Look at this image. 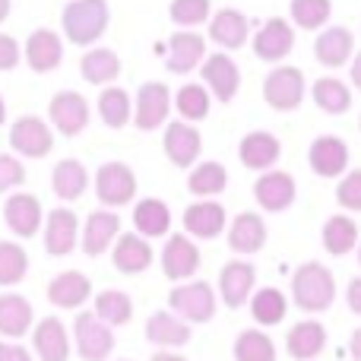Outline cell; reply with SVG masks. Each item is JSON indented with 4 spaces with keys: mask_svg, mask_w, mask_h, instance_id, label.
Wrapping results in <instances>:
<instances>
[{
    "mask_svg": "<svg viewBox=\"0 0 361 361\" xmlns=\"http://www.w3.org/2000/svg\"><path fill=\"white\" fill-rule=\"evenodd\" d=\"M292 301L305 314L330 311L333 301H336V279H333V273L317 260L301 263L292 276Z\"/></svg>",
    "mask_w": 361,
    "mask_h": 361,
    "instance_id": "obj_1",
    "label": "cell"
},
{
    "mask_svg": "<svg viewBox=\"0 0 361 361\" xmlns=\"http://www.w3.org/2000/svg\"><path fill=\"white\" fill-rule=\"evenodd\" d=\"M108 23H111L108 0H70L61 13L63 35H67V42L76 44V48L95 44L108 32Z\"/></svg>",
    "mask_w": 361,
    "mask_h": 361,
    "instance_id": "obj_2",
    "label": "cell"
},
{
    "mask_svg": "<svg viewBox=\"0 0 361 361\" xmlns=\"http://www.w3.org/2000/svg\"><path fill=\"white\" fill-rule=\"evenodd\" d=\"M169 305L171 314H178L184 324H209L216 317V292L203 279L178 282L169 295Z\"/></svg>",
    "mask_w": 361,
    "mask_h": 361,
    "instance_id": "obj_3",
    "label": "cell"
},
{
    "mask_svg": "<svg viewBox=\"0 0 361 361\" xmlns=\"http://www.w3.org/2000/svg\"><path fill=\"white\" fill-rule=\"evenodd\" d=\"M95 197L108 209H121L137 197V175L127 162H105L95 171Z\"/></svg>",
    "mask_w": 361,
    "mask_h": 361,
    "instance_id": "obj_4",
    "label": "cell"
},
{
    "mask_svg": "<svg viewBox=\"0 0 361 361\" xmlns=\"http://www.w3.org/2000/svg\"><path fill=\"white\" fill-rule=\"evenodd\" d=\"M305 73L298 67H288V63H279L273 73L263 80V99L273 111H295V108L305 102Z\"/></svg>",
    "mask_w": 361,
    "mask_h": 361,
    "instance_id": "obj_5",
    "label": "cell"
},
{
    "mask_svg": "<svg viewBox=\"0 0 361 361\" xmlns=\"http://www.w3.org/2000/svg\"><path fill=\"white\" fill-rule=\"evenodd\" d=\"M73 343L82 361H105L114 352V333L92 311H80L73 320Z\"/></svg>",
    "mask_w": 361,
    "mask_h": 361,
    "instance_id": "obj_6",
    "label": "cell"
},
{
    "mask_svg": "<svg viewBox=\"0 0 361 361\" xmlns=\"http://www.w3.org/2000/svg\"><path fill=\"white\" fill-rule=\"evenodd\" d=\"M10 149L23 159H44L54 149V130L38 114H23L10 124Z\"/></svg>",
    "mask_w": 361,
    "mask_h": 361,
    "instance_id": "obj_7",
    "label": "cell"
},
{
    "mask_svg": "<svg viewBox=\"0 0 361 361\" xmlns=\"http://www.w3.org/2000/svg\"><path fill=\"white\" fill-rule=\"evenodd\" d=\"M4 222L6 228L13 231L16 238H35L42 231V222H44V209H42V200L35 193H25V190H16L4 200Z\"/></svg>",
    "mask_w": 361,
    "mask_h": 361,
    "instance_id": "obj_8",
    "label": "cell"
},
{
    "mask_svg": "<svg viewBox=\"0 0 361 361\" xmlns=\"http://www.w3.org/2000/svg\"><path fill=\"white\" fill-rule=\"evenodd\" d=\"M169 111H171V92L165 82H143L133 99V124L137 130H159V127L169 121Z\"/></svg>",
    "mask_w": 361,
    "mask_h": 361,
    "instance_id": "obj_9",
    "label": "cell"
},
{
    "mask_svg": "<svg viewBox=\"0 0 361 361\" xmlns=\"http://www.w3.org/2000/svg\"><path fill=\"white\" fill-rule=\"evenodd\" d=\"M200 76H203V86L209 95H216L219 102H231L241 89V70L231 61V54L216 51V54L203 57L200 63Z\"/></svg>",
    "mask_w": 361,
    "mask_h": 361,
    "instance_id": "obj_10",
    "label": "cell"
},
{
    "mask_svg": "<svg viewBox=\"0 0 361 361\" xmlns=\"http://www.w3.org/2000/svg\"><path fill=\"white\" fill-rule=\"evenodd\" d=\"M44 228V250L51 257H67L76 250L80 244V216H76L70 206H57L44 216L42 222Z\"/></svg>",
    "mask_w": 361,
    "mask_h": 361,
    "instance_id": "obj_11",
    "label": "cell"
},
{
    "mask_svg": "<svg viewBox=\"0 0 361 361\" xmlns=\"http://www.w3.org/2000/svg\"><path fill=\"white\" fill-rule=\"evenodd\" d=\"M48 118L61 137H80L89 127V102L73 89H63V92H57L51 99Z\"/></svg>",
    "mask_w": 361,
    "mask_h": 361,
    "instance_id": "obj_12",
    "label": "cell"
},
{
    "mask_svg": "<svg viewBox=\"0 0 361 361\" xmlns=\"http://www.w3.org/2000/svg\"><path fill=\"white\" fill-rule=\"evenodd\" d=\"M121 235V219L111 209H95L80 225V247L86 257H102Z\"/></svg>",
    "mask_w": 361,
    "mask_h": 361,
    "instance_id": "obj_13",
    "label": "cell"
},
{
    "mask_svg": "<svg viewBox=\"0 0 361 361\" xmlns=\"http://www.w3.org/2000/svg\"><path fill=\"white\" fill-rule=\"evenodd\" d=\"M295 48V29L288 19L273 16L260 32L254 35V54L267 63H276L279 67Z\"/></svg>",
    "mask_w": 361,
    "mask_h": 361,
    "instance_id": "obj_14",
    "label": "cell"
},
{
    "mask_svg": "<svg viewBox=\"0 0 361 361\" xmlns=\"http://www.w3.org/2000/svg\"><path fill=\"white\" fill-rule=\"evenodd\" d=\"M32 352L38 361H67L70 358V333L61 317H42L32 324Z\"/></svg>",
    "mask_w": 361,
    "mask_h": 361,
    "instance_id": "obj_15",
    "label": "cell"
},
{
    "mask_svg": "<svg viewBox=\"0 0 361 361\" xmlns=\"http://www.w3.org/2000/svg\"><path fill=\"white\" fill-rule=\"evenodd\" d=\"M254 286H257V269L247 260H228L222 267V273H219V295H222L225 307H231V311H238L254 295Z\"/></svg>",
    "mask_w": 361,
    "mask_h": 361,
    "instance_id": "obj_16",
    "label": "cell"
},
{
    "mask_svg": "<svg viewBox=\"0 0 361 361\" xmlns=\"http://www.w3.org/2000/svg\"><path fill=\"white\" fill-rule=\"evenodd\" d=\"M25 63H29L32 73H51V70L61 67L63 61V38L54 29H35L25 38Z\"/></svg>",
    "mask_w": 361,
    "mask_h": 361,
    "instance_id": "obj_17",
    "label": "cell"
},
{
    "mask_svg": "<svg viewBox=\"0 0 361 361\" xmlns=\"http://www.w3.org/2000/svg\"><path fill=\"white\" fill-rule=\"evenodd\" d=\"M200 269V247L190 235H171L162 250V273L171 282H187Z\"/></svg>",
    "mask_w": 361,
    "mask_h": 361,
    "instance_id": "obj_18",
    "label": "cell"
},
{
    "mask_svg": "<svg viewBox=\"0 0 361 361\" xmlns=\"http://www.w3.org/2000/svg\"><path fill=\"white\" fill-rule=\"evenodd\" d=\"M92 298V282L86 273L80 269H67V273H57L48 282V301L61 311H80L86 301Z\"/></svg>",
    "mask_w": 361,
    "mask_h": 361,
    "instance_id": "obj_19",
    "label": "cell"
},
{
    "mask_svg": "<svg viewBox=\"0 0 361 361\" xmlns=\"http://www.w3.org/2000/svg\"><path fill=\"white\" fill-rule=\"evenodd\" d=\"M111 260H114V269H118V273L137 276V273H146V269L152 267L156 254H152V244L146 241L143 235H137V231H127V235L114 238Z\"/></svg>",
    "mask_w": 361,
    "mask_h": 361,
    "instance_id": "obj_20",
    "label": "cell"
},
{
    "mask_svg": "<svg viewBox=\"0 0 361 361\" xmlns=\"http://www.w3.org/2000/svg\"><path fill=\"white\" fill-rule=\"evenodd\" d=\"M295 193H298V187L288 171H267L254 180V200L267 212H286L295 203Z\"/></svg>",
    "mask_w": 361,
    "mask_h": 361,
    "instance_id": "obj_21",
    "label": "cell"
},
{
    "mask_svg": "<svg viewBox=\"0 0 361 361\" xmlns=\"http://www.w3.org/2000/svg\"><path fill=\"white\" fill-rule=\"evenodd\" d=\"M200 152H203V137L193 124L175 121V124L165 127V156L175 169H190L200 159Z\"/></svg>",
    "mask_w": 361,
    "mask_h": 361,
    "instance_id": "obj_22",
    "label": "cell"
},
{
    "mask_svg": "<svg viewBox=\"0 0 361 361\" xmlns=\"http://www.w3.org/2000/svg\"><path fill=\"white\" fill-rule=\"evenodd\" d=\"M203 57H206V38L200 32L180 29L169 38V61H165L169 73H178V76L190 73V70H197L203 63Z\"/></svg>",
    "mask_w": 361,
    "mask_h": 361,
    "instance_id": "obj_23",
    "label": "cell"
},
{
    "mask_svg": "<svg viewBox=\"0 0 361 361\" xmlns=\"http://www.w3.org/2000/svg\"><path fill=\"white\" fill-rule=\"evenodd\" d=\"M228 225V212H225L222 203L216 200H200V203L187 206L184 209V228L190 238H200V241H209V238H219Z\"/></svg>",
    "mask_w": 361,
    "mask_h": 361,
    "instance_id": "obj_24",
    "label": "cell"
},
{
    "mask_svg": "<svg viewBox=\"0 0 361 361\" xmlns=\"http://www.w3.org/2000/svg\"><path fill=\"white\" fill-rule=\"evenodd\" d=\"M307 165L320 178H339L349 169V146L339 137H317L307 149Z\"/></svg>",
    "mask_w": 361,
    "mask_h": 361,
    "instance_id": "obj_25",
    "label": "cell"
},
{
    "mask_svg": "<svg viewBox=\"0 0 361 361\" xmlns=\"http://www.w3.org/2000/svg\"><path fill=\"white\" fill-rule=\"evenodd\" d=\"M279 156H282L279 140L267 130H250L247 137L241 140V146H238V159H241V165L250 171H273Z\"/></svg>",
    "mask_w": 361,
    "mask_h": 361,
    "instance_id": "obj_26",
    "label": "cell"
},
{
    "mask_svg": "<svg viewBox=\"0 0 361 361\" xmlns=\"http://www.w3.org/2000/svg\"><path fill=\"white\" fill-rule=\"evenodd\" d=\"M352 54H355V35H352V29H345V25L324 29L317 35V42H314V57H317V63H324V67H330V70L349 63Z\"/></svg>",
    "mask_w": 361,
    "mask_h": 361,
    "instance_id": "obj_27",
    "label": "cell"
},
{
    "mask_svg": "<svg viewBox=\"0 0 361 361\" xmlns=\"http://www.w3.org/2000/svg\"><path fill=\"white\" fill-rule=\"evenodd\" d=\"M228 228V247L235 254H257L267 244V222L260 212H238Z\"/></svg>",
    "mask_w": 361,
    "mask_h": 361,
    "instance_id": "obj_28",
    "label": "cell"
},
{
    "mask_svg": "<svg viewBox=\"0 0 361 361\" xmlns=\"http://www.w3.org/2000/svg\"><path fill=\"white\" fill-rule=\"evenodd\" d=\"M32 324H35V311H32L29 298H23L16 292L0 295V336L16 343L32 330Z\"/></svg>",
    "mask_w": 361,
    "mask_h": 361,
    "instance_id": "obj_29",
    "label": "cell"
},
{
    "mask_svg": "<svg viewBox=\"0 0 361 361\" xmlns=\"http://www.w3.org/2000/svg\"><path fill=\"white\" fill-rule=\"evenodd\" d=\"M247 35H250V23L244 13L225 6V10H219L216 16H209V38L219 44V48L238 51V48H244Z\"/></svg>",
    "mask_w": 361,
    "mask_h": 361,
    "instance_id": "obj_30",
    "label": "cell"
},
{
    "mask_svg": "<svg viewBox=\"0 0 361 361\" xmlns=\"http://www.w3.org/2000/svg\"><path fill=\"white\" fill-rule=\"evenodd\" d=\"M146 339L159 349H180L190 343V324H184L171 311H156L146 320Z\"/></svg>",
    "mask_w": 361,
    "mask_h": 361,
    "instance_id": "obj_31",
    "label": "cell"
},
{
    "mask_svg": "<svg viewBox=\"0 0 361 361\" xmlns=\"http://www.w3.org/2000/svg\"><path fill=\"white\" fill-rule=\"evenodd\" d=\"M286 349L295 361H311L326 349V326L320 320H301L288 330Z\"/></svg>",
    "mask_w": 361,
    "mask_h": 361,
    "instance_id": "obj_32",
    "label": "cell"
},
{
    "mask_svg": "<svg viewBox=\"0 0 361 361\" xmlns=\"http://www.w3.org/2000/svg\"><path fill=\"white\" fill-rule=\"evenodd\" d=\"M80 73L89 86H111L121 76V57L111 48H92L80 57Z\"/></svg>",
    "mask_w": 361,
    "mask_h": 361,
    "instance_id": "obj_33",
    "label": "cell"
},
{
    "mask_svg": "<svg viewBox=\"0 0 361 361\" xmlns=\"http://www.w3.org/2000/svg\"><path fill=\"white\" fill-rule=\"evenodd\" d=\"M89 187V171L80 159H61L51 171V190L57 193V200H80Z\"/></svg>",
    "mask_w": 361,
    "mask_h": 361,
    "instance_id": "obj_34",
    "label": "cell"
},
{
    "mask_svg": "<svg viewBox=\"0 0 361 361\" xmlns=\"http://www.w3.org/2000/svg\"><path fill=\"white\" fill-rule=\"evenodd\" d=\"M133 225H137V235H143L146 241L165 238L171 228V209L159 197H146L133 206Z\"/></svg>",
    "mask_w": 361,
    "mask_h": 361,
    "instance_id": "obj_35",
    "label": "cell"
},
{
    "mask_svg": "<svg viewBox=\"0 0 361 361\" xmlns=\"http://www.w3.org/2000/svg\"><path fill=\"white\" fill-rule=\"evenodd\" d=\"M358 238H361V231H358V225H355V219H352V216H343V212H339V216L326 219V225H324V247H326V254L345 257L349 250H355Z\"/></svg>",
    "mask_w": 361,
    "mask_h": 361,
    "instance_id": "obj_36",
    "label": "cell"
},
{
    "mask_svg": "<svg viewBox=\"0 0 361 361\" xmlns=\"http://www.w3.org/2000/svg\"><path fill=\"white\" fill-rule=\"evenodd\" d=\"M250 317L257 320L260 326H276V324H282L286 320V314H288V298H286V292H279V288H260V292H254L250 295Z\"/></svg>",
    "mask_w": 361,
    "mask_h": 361,
    "instance_id": "obj_37",
    "label": "cell"
},
{
    "mask_svg": "<svg viewBox=\"0 0 361 361\" xmlns=\"http://www.w3.org/2000/svg\"><path fill=\"white\" fill-rule=\"evenodd\" d=\"M99 118L105 121V127L121 130L133 118V99L121 86H105L99 95Z\"/></svg>",
    "mask_w": 361,
    "mask_h": 361,
    "instance_id": "obj_38",
    "label": "cell"
},
{
    "mask_svg": "<svg viewBox=\"0 0 361 361\" xmlns=\"http://www.w3.org/2000/svg\"><path fill=\"white\" fill-rule=\"evenodd\" d=\"M92 314L105 326H124V324H130V317H133V301H130V295H127V292L105 288V292L95 295Z\"/></svg>",
    "mask_w": 361,
    "mask_h": 361,
    "instance_id": "obj_39",
    "label": "cell"
},
{
    "mask_svg": "<svg viewBox=\"0 0 361 361\" xmlns=\"http://www.w3.org/2000/svg\"><path fill=\"white\" fill-rule=\"evenodd\" d=\"M228 187V171L222 162H200L187 175V190L193 197H216Z\"/></svg>",
    "mask_w": 361,
    "mask_h": 361,
    "instance_id": "obj_40",
    "label": "cell"
},
{
    "mask_svg": "<svg viewBox=\"0 0 361 361\" xmlns=\"http://www.w3.org/2000/svg\"><path fill=\"white\" fill-rule=\"evenodd\" d=\"M311 95H314L320 111H326V114H345L352 108V89L345 86L343 80H336V76L317 80L311 89Z\"/></svg>",
    "mask_w": 361,
    "mask_h": 361,
    "instance_id": "obj_41",
    "label": "cell"
},
{
    "mask_svg": "<svg viewBox=\"0 0 361 361\" xmlns=\"http://www.w3.org/2000/svg\"><path fill=\"white\" fill-rule=\"evenodd\" d=\"M175 108L180 114V121L193 124V121H203L212 108V95L206 92L203 82H184L175 95Z\"/></svg>",
    "mask_w": 361,
    "mask_h": 361,
    "instance_id": "obj_42",
    "label": "cell"
},
{
    "mask_svg": "<svg viewBox=\"0 0 361 361\" xmlns=\"http://www.w3.org/2000/svg\"><path fill=\"white\" fill-rule=\"evenodd\" d=\"M29 273V254L16 241H0V288H13Z\"/></svg>",
    "mask_w": 361,
    "mask_h": 361,
    "instance_id": "obj_43",
    "label": "cell"
},
{
    "mask_svg": "<svg viewBox=\"0 0 361 361\" xmlns=\"http://www.w3.org/2000/svg\"><path fill=\"white\" fill-rule=\"evenodd\" d=\"M231 352L235 361H276V343L263 330H244Z\"/></svg>",
    "mask_w": 361,
    "mask_h": 361,
    "instance_id": "obj_44",
    "label": "cell"
},
{
    "mask_svg": "<svg viewBox=\"0 0 361 361\" xmlns=\"http://www.w3.org/2000/svg\"><path fill=\"white\" fill-rule=\"evenodd\" d=\"M330 13H333L330 0H292V23L298 29H307V32L324 29L330 23Z\"/></svg>",
    "mask_w": 361,
    "mask_h": 361,
    "instance_id": "obj_45",
    "label": "cell"
},
{
    "mask_svg": "<svg viewBox=\"0 0 361 361\" xmlns=\"http://www.w3.org/2000/svg\"><path fill=\"white\" fill-rule=\"evenodd\" d=\"M169 16L175 25H180V29H197V25L209 23L212 4L209 0H171Z\"/></svg>",
    "mask_w": 361,
    "mask_h": 361,
    "instance_id": "obj_46",
    "label": "cell"
},
{
    "mask_svg": "<svg viewBox=\"0 0 361 361\" xmlns=\"http://www.w3.org/2000/svg\"><path fill=\"white\" fill-rule=\"evenodd\" d=\"M25 184V165L10 152H0V193H13Z\"/></svg>",
    "mask_w": 361,
    "mask_h": 361,
    "instance_id": "obj_47",
    "label": "cell"
},
{
    "mask_svg": "<svg viewBox=\"0 0 361 361\" xmlns=\"http://www.w3.org/2000/svg\"><path fill=\"white\" fill-rule=\"evenodd\" d=\"M336 200H339V206H343V209L361 212V169L349 171V175L339 180V187H336Z\"/></svg>",
    "mask_w": 361,
    "mask_h": 361,
    "instance_id": "obj_48",
    "label": "cell"
},
{
    "mask_svg": "<svg viewBox=\"0 0 361 361\" xmlns=\"http://www.w3.org/2000/svg\"><path fill=\"white\" fill-rule=\"evenodd\" d=\"M19 61H23V48H19V42L13 35H6V32H0V73L16 70Z\"/></svg>",
    "mask_w": 361,
    "mask_h": 361,
    "instance_id": "obj_49",
    "label": "cell"
},
{
    "mask_svg": "<svg viewBox=\"0 0 361 361\" xmlns=\"http://www.w3.org/2000/svg\"><path fill=\"white\" fill-rule=\"evenodd\" d=\"M0 361H35V355H32L25 345H19V343H0Z\"/></svg>",
    "mask_w": 361,
    "mask_h": 361,
    "instance_id": "obj_50",
    "label": "cell"
},
{
    "mask_svg": "<svg viewBox=\"0 0 361 361\" xmlns=\"http://www.w3.org/2000/svg\"><path fill=\"white\" fill-rule=\"evenodd\" d=\"M345 301H349V311L361 317V276H355V279L349 282V288H345Z\"/></svg>",
    "mask_w": 361,
    "mask_h": 361,
    "instance_id": "obj_51",
    "label": "cell"
},
{
    "mask_svg": "<svg viewBox=\"0 0 361 361\" xmlns=\"http://www.w3.org/2000/svg\"><path fill=\"white\" fill-rule=\"evenodd\" d=\"M349 355L355 361H361V326L352 333V339H349Z\"/></svg>",
    "mask_w": 361,
    "mask_h": 361,
    "instance_id": "obj_52",
    "label": "cell"
},
{
    "mask_svg": "<svg viewBox=\"0 0 361 361\" xmlns=\"http://www.w3.org/2000/svg\"><path fill=\"white\" fill-rule=\"evenodd\" d=\"M349 76H352V86L361 92V54H355V61H352V73Z\"/></svg>",
    "mask_w": 361,
    "mask_h": 361,
    "instance_id": "obj_53",
    "label": "cell"
},
{
    "mask_svg": "<svg viewBox=\"0 0 361 361\" xmlns=\"http://www.w3.org/2000/svg\"><path fill=\"white\" fill-rule=\"evenodd\" d=\"M149 361H187V358L178 355V352H165V349H162V352H156V355H152Z\"/></svg>",
    "mask_w": 361,
    "mask_h": 361,
    "instance_id": "obj_54",
    "label": "cell"
},
{
    "mask_svg": "<svg viewBox=\"0 0 361 361\" xmlns=\"http://www.w3.org/2000/svg\"><path fill=\"white\" fill-rule=\"evenodd\" d=\"M10 10H13V0H0V23H6Z\"/></svg>",
    "mask_w": 361,
    "mask_h": 361,
    "instance_id": "obj_55",
    "label": "cell"
},
{
    "mask_svg": "<svg viewBox=\"0 0 361 361\" xmlns=\"http://www.w3.org/2000/svg\"><path fill=\"white\" fill-rule=\"evenodd\" d=\"M0 124H6V102H4V95H0Z\"/></svg>",
    "mask_w": 361,
    "mask_h": 361,
    "instance_id": "obj_56",
    "label": "cell"
},
{
    "mask_svg": "<svg viewBox=\"0 0 361 361\" xmlns=\"http://www.w3.org/2000/svg\"><path fill=\"white\" fill-rule=\"evenodd\" d=\"M355 247H358V263H361V238H358V244H355Z\"/></svg>",
    "mask_w": 361,
    "mask_h": 361,
    "instance_id": "obj_57",
    "label": "cell"
},
{
    "mask_svg": "<svg viewBox=\"0 0 361 361\" xmlns=\"http://www.w3.org/2000/svg\"><path fill=\"white\" fill-rule=\"evenodd\" d=\"M118 361H130V358H118Z\"/></svg>",
    "mask_w": 361,
    "mask_h": 361,
    "instance_id": "obj_58",
    "label": "cell"
},
{
    "mask_svg": "<svg viewBox=\"0 0 361 361\" xmlns=\"http://www.w3.org/2000/svg\"><path fill=\"white\" fill-rule=\"evenodd\" d=\"M358 130H361V118H358Z\"/></svg>",
    "mask_w": 361,
    "mask_h": 361,
    "instance_id": "obj_59",
    "label": "cell"
}]
</instances>
